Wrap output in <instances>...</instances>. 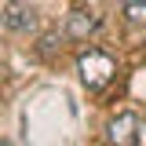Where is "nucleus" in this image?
<instances>
[{
	"label": "nucleus",
	"mask_w": 146,
	"mask_h": 146,
	"mask_svg": "<svg viewBox=\"0 0 146 146\" xmlns=\"http://www.w3.org/2000/svg\"><path fill=\"white\" fill-rule=\"evenodd\" d=\"M0 146H11V143H0Z\"/></svg>",
	"instance_id": "nucleus-8"
},
{
	"label": "nucleus",
	"mask_w": 146,
	"mask_h": 146,
	"mask_svg": "<svg viewBox=\"0 0 146 146\" xmlns=\"http://www.w3.org/2000/svg\"><path fill=\"white\" fill-rule=\"evenodd\" d=\"M0 26H4V7H0Z\"/></svg>",
	"instance_id": "nucleus-6"
},
{
	"label": "nucleus",
	"mask_w": 146,
	"mask_h": 146,
	"mask_svg": "<svg viewBox=\"0 0 146 146\" xmlns=\"http://www.w3.org/2000/svg\"><path fill=\"white\" fill-rule=\"evenodd\" d=\"M4 26H7V29H18V33L29 29V26H33V7H26L22 0H11V4L4 7Z\"/></svg>",
	"instance_id": "nucleus-4"
},
{
	"label": "nucleus",
	"mask_w": 146,
	"mask_h": 146,
	"mask_svg": "<svg viewBox=\"0 0 146 146\" xmlns=\"http://www.w3.org/2000/svg\"><path fill=\"white\" fill-rule=\"evenodd\" d=\"M139 117L135 113H117L113 121H110V128H106V139H110V146H139Z\"/></svg>",
	"instance_id": "nucleus-2"
},
{
	"label": "nucleus",
	"mask_w": 146,
	"mask_h": 146,
	"mask_svg": "<svg viewBox=\"0 0 146 146\" xmlns=\"http://www.w3.org/2000/svg\"><path fill=\"white\" fill-rule=\"evenodd\" d=\"M99 29V15L88 11V7H73L70 18H66V36L70 40H88L91 33Z\"/></svg>",
	"instance_id": "nucleus-3"
},
{
	"label": "nucleus",
	"mask_w": 146,
	"mask_h": 146,
	"mask_svg": "<svg viewBox=\"0 0 146 146\" xmlns=\"http://www.w3.org/2000/svg\"><path fill=\"white\" fill-rule=\"evenodd\" d=\"M121 11L131 26H146V0H121Z\"/></svg>",
	"instance_id": "nucleus-5"
},
{
	"label": "nucleus",
	"mask_w": 146,
	"mask_h": 146,
	"mask_svg": "<svg viewBox=\"0 0 146 146\" xmlns=\"http://www.w3.org/2000/svg\"><path fill=\"white\" fill-rule=\"evenodd\" d=\"M77 70H80V80H84L91 91H99V88H106L110 80H113L117 62H113V55H106L102 48H88V51L80 55Z\"/></svg>",
	"instance_id": "nucleus-1"
},
{
	"label": "nucleus",
	"mask_w": 146,
	"mask_h": 146,
	"mask_svg": "<svg viewBox=\"0 0 146 146\" xmlns=\"http://www.w3.org/2000/svg\"><path fill=\"white\" fill-rule=\"evenodd\" d=\"M139 135H143V139H146V124H143V131H139Z\"/></svg>",
	"instance_id": "nucleus-7"
}]
</instances>
